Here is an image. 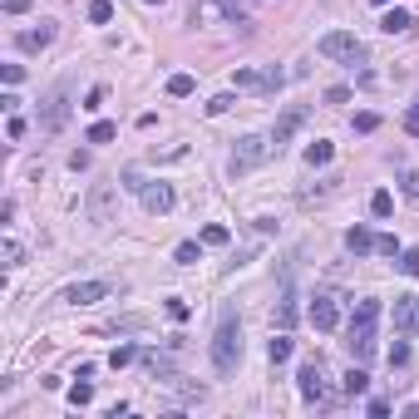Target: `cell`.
<instances>
[{
  "instance_id": "obj_1",
  "label": "cell",
  "mask_w": 419,
  "mask_h": 419,
  "mask_svg": "<svg viewBox=\"0 0 419 419\" xmlns=\"http://www.w3.org/2000/svg\"><path fill=\"white\" fill-rule=\"evenodd\" d=\"M237 365H242V320L227 306L217 315V330H212V370L217 375H237Z\"/></svg>"
},
{
  "instance_id": "obj_2",
  "label": "cell",
  "mask_w": 419,
  "mask_h": 419,
  "mask_svg": "<svg viewBox=\"0 0 419 419\" xmlns=\"http://www.w3.org/2000/svg\"><path fill=\"white\" fill-rule=\"evenodd\" d=\"M375 320H380V301H355V315H350V355L355 360H370L375 350Z\"/></svg>"
},
{
  "instance_id": "obj_3",
  "label": "cell",
  "mask_w": 419,
  "mask_h": 419,
  "mask_svg": "<svg viewBox=\"0 0 419 419\" xmlns=\"http://www.w3.org/2000/svg\"><path fill=\"white\" fill-rule=\"evenodd\" d=\"M276 153V143L272 138H262V133H247V138H237V148H232V178H242V173H252V168H262L267 158Z\"/></svg>"
},
{
  "instance_id": "obj_4",
  "label": "cell",
  "mask_w": 419,
  "mask_h": 419,
  "mask_svg": "<svg viewBox=\"0 0 419 419\" xmlns=\"http://www.w3.org/2000/svg\"><path fill=\"white\" fill-rule=\"evenodd\" d=\"M320 60H335V65H365V45L350 35V30H330V35H320Z\"/></svg>"
},
{
  "instance_id": "obj_5",
  "label": "cell",
  "mask_w": 419,
  "mask_h": 419,
  "mask_svg": "<svg viewBox=\"0 0 419 419\" xmlns=\"http://www.w3.org/2000/svg\"><path fill=\"white\" fill-rule=\"evenodd\" d=\"M69 94H74L69 79H60V84L45 94V104H40V133H60V128H65V118H69Z\"/></svg>"
},
{
  "instance_id": "obj_6",
  "label": "cell",
  "mask_w": 419,
  "mask_h": 419,
  "mask_svg": "<svg viewBox=\"0 0 419 419\" xmlns=\"http://www.w3.org/2000/svg\"><path fill=\"white\" fill-rule=\"evenodd\" d=\"M113 208H118V188L113 183H94L89 188V203H84V212H89V222H113Z\"/></svg>"
},
{
  "instance_id": "obj_7",
  "label": "cell",
  "mask_w": 419,
  "mask_h": 419,
  "mask_svg": "<svg viewBox=\"0 0 419 419\" xmlns=\"http://www.w3.org/2000/svg\"><path fill=\"white\" fill-rule=\"evenodd\" d=\"M108 291H113V281H74V286L60 291V301L65 306H94V301H104Z\"/></svg>"
},
{
  "instance_id": "obj_8",
  "label": "cell",
  "mask_w": 419,
  "mask_h": 419,
  "mask_svg": "<svg viewBox=\"0 0 419 419\" xmlns=\"http://www.w3.org/2000/svg\"><path fill=\"white\" fill-rule=\"evenodd\" d=\"M296 390H301L306 405H315V400L325 395V365H320V360H306V365L296 370Z\"/></svg>"
},
{
  "instance_id": "obj_9",
  "label": "cell",
  "mask_w": 419,
  "mask_h": 419,
  "mask_svg": "<svg viewBox=\"0 0 419 419\" xmlns=\"http://www.w3.org/2000/svg\"><path fill=\"white\" fill-rule=\"evenodd\" d=\"M395 330L400 335H419V296L415 291L395 296Z\"/></svg>"
},
{
  "instance_id": "obj_10",
  "label": "cell",
  "mask_w": 419,
  "mask_h": 419,
  "mask_svg": "<svg viewBox=\"0 0 419 419\" xmlns=\"http://www.w3.org/2000/svg\"><path fill=\"white\" fill-rule=\"evenodd\" d=\"M301 123H306V108L291 104L286 113H281V118H276V128H272V143H276V148H281V143H291V138L301 133Z\"/></svg>"
},
{
  "instance_id": "obj_11",
  "label": "cell",
  "mask_w": 419,
  "mask_h": 419,
  "mask_svg": "<svg viewBox=\"0 0 419 419\" xmlns=\"http://www.w3.org/2000/svg\"><path fill=\"white\" fill-rule=\"evenodd\" d=\"M311 325H315V330H335V325H340L335 296H315V301H311Z\"/></svg>"
},
{
  "instance_id": "obj_12",
  "label": "cell",
  "mask_w": 419,
  "mask_h": 419,
  "mask_svg": "<svg viewBox=\"0 0 419 419\" xmlns=\"http://www.w3.org/2000/svg\"><path fill=\"white\" fill-rule=\"evenodd\" d=\"M138 198H143V208L148 212H168L173 208V188H168V183H143Z\"/></svg>"
},
{
  "instance_id": "obj_13",
  "label": "cell",
  "mask_w": 419,
  "mask_h": 419,
  "mask_svg": "<svg viewBox=\"0 0 419 419\" xmlns=\"http://www.w3.org/2000/svg\"><path fill=\"white\" fill-rule=\"evenodd\" d=\"M380 30H385V35H410V30H415V15H410V10H385Z\"/></svg>"
},
{
  "instance_id": "obj_14",
  "label": "cell",
  "mask_w": 419,
  "mask_h": 419,
  "mask_svg": "<svg viewBox=\"0 0 419 419\" xmlns=\"http://www.w3.org/2000/svg\"><path fill=\"white\" fill-rule=\"evenodd\" d=\"M55 40V25L50 20H40V30H20V50H45Z\"/></svg>"
},
{
  "instance_id": "obj_15",
  "label": "cell",
  "mask_w": 419,
  "mask_h": 419,
  "mask_svg": "<svg viewBox=\"0 0 419 419\" xmlns=\"http://www.w3.org/2000/svg\"><path fill=\"white\" fill-rule=\"evenodd\" d=\"M345 247H350L355 257H365V252H375V237H370L365 227H350V232H345Z\"/></svg>"
},
{
  "instance_id": "obj_16",
  "label": "cell",
  "mask_w": 419,
  "mask_h": 419,
  "mask_svg": "<svg viewBox=\"0 0 419 419\" xmlns=\"http://www.w3.org/2000/svg\"><path fill=\"white\" fill-rule=\"evenodd\" d=\"M267 360H272V365H286V360H291V335H286V330H281V335H272Z\"/></svg>"
},
{
  "instance_id": "obj_17",
  "label": "cell",
  "mask_w": 419,
  "mask_h": 419,
  "mask_svg": "<svg viewBox=\"0 0 419 419\" xmlns=\"http://www.w3.org/2000/svg\"><path fill=\"white\" fill-rule=\"evenodd\" d=\"M330 158H335V148H330L325 138H315V143H306V163H311V168H325Z\"/></svg>"
},
{
  "instance_id": "obj_18",
  "label": "cell",
  "mask_w": 419,
  "mask_h": 419,
  "mask_svg": "<svg viewBox=\"0 0 419 419\" xmlns=\"http://www.w3.org/2000/svg\"><path fill=\"white\" fill-rule=\"evenodd\" d=\"M232 84H237V89L262 94V89H267V74H257V69H237V74H232Z\"/></svg>"
},
{
  "instance_id": "obj_19",
  "label": "cell",
  "mask_w": 419,
  "mask_h": 419,
  "mask_svg": "<svg viewBox=\"0 0 419 419\" xmlns=\"http://www.w3.org/2000/svg\"><path fill=\"white\" fill-rule=\"evenodd\" d=\"M193 89H198V79H193V74H168V94H173V99H188Z\"/></svg>"
},
{
  "instance_id": "obj_20",
  "label": "cell",
  "mask_w": 419,
  "mask_h": 419,
  "mask_svg": "<svg viewBox=\"0 0 419 419\" xmlns=\"http://www.w3.org/2000/svg\"><path fill=\"white\" fill-rule=\"evenodd\" d=\"M173 262H178V267H193V262H203V242H178Z\"/></svg>"
},
{
  "instance_id": "obj_21",
  "label": "cell",
  "mask_w": 419,
  "mask_h": 419,
  "mask_svg": "<svg viewBox=\"0 0 419 419\" xmlns=\"http://www.w3.org/2000/svg\"><path fill=\"white\" fill-rule=\"evenodd\" d=\"M113 138H118V123H108V118L89 123V143H113Z\"/></svg>"
},
{
  "instance_id": "obj_22",
  "label": "cell",
  "mask_w": 419,
  "mask_h": 419,
  "mask_svg": "<svg viewBox=\"0 0 419 419\" xmlns=\"http://www.w3.org/2000/svg\"><path fill=\"white\" fill-rule=\"evenodd\" d=\"M94 400V385H89V375H79V385H69V405L79 410V405H89Z\"/></svg>"
},
{
  "instance_id": "obj_23",
  "label": "cell",
  "mask_w": 419,
  "mask_h": 419,
  "mask_svg": "<svg viewBox=\"0 0 419 419\" xmlns=\"http://www.w3.org/2000/svg\"><path fill=\"white\" fill-rule=\"evenodd\" d=\"M0 257H5V267H20V262H25V247H20L15 237H5V242H0Z\"/></svg>"
},
{
  "instance_id": "obj_24",
  "label": "cell",
  "mask_w": 419,
  "mask_h": 419,
  "mask_svg": "<svg viewBox=\"0 0 419 419\" xmlns=\"http://www.w3.org/2000/svg\"><path fill=\"white\" fill-rule=\"evenodd\" d=\"M133 360H138V345H113V355H108L113 370H123V365H133Z\"/></svg>"
},
{
  "instance_id": "obj_25",
  "label": "cell",
  "mask_w": 419,
  "mask_h": 419,
  "mask_svg": "<svg viewBox=\"0 0 419 419\" xmlns=\"http://www.w3.org/2000/svg\"><path fill=\"white\" fill-rule=\"evenodd\" d=\"M227 242H232V232H227V227H217V222L203 227V247H227Z\"/></svg>"
},
{
  "instance_id": "obj_26",
  "label": "cell",
  "mask_w": 419,
  "mask_h": 419,
  "mask_svg": "<svg viewBox=\"0 0 419 419\" xmlns=\"http://www.w3.org/2000/svg\"><path fill=\"white\" fill-rule=\"evenodd\" d=\"M89 20H94V25H108V20H113V0H89Z\"/></svg>"
},
{
  "instance_id": "obj_27",
  "label": "cell",
  "mask_w": 419,
  "mask_h": 419,
  "mask_svg": "<svg viewBox=\"0 0 419 419\" xmlns=\"http://www.w3.org/2000/svg\"><path fill=\"white\" fill-rule=\"evenodd\" d=\"M395 267H400V272H405V276H419V247H405V252H400V262H395Z\"/></svg>"
},
{
  "instance_id": "obj_28",
  "label": "cell",
  "mask_w": 419,
  "mask_h": 419,
  "mask_svg": "<svg viewBox=\"0 0 419 419\" xmlns=\"http://www.w3.org/2000/svg\"><path fill=\"white\" fill-rule=\"evenodd\" d=\"M365 390H370V375L365 370H350L345 375V395H365Z\"/></svg>"
},
{
  "instance_id": "obj_29",
  "label": "cell",
  "mask_w": 419,
  "mask_h": 419,
  "mask_svg": "<svg viewBox=\"0 0 419 419\" xmlns=\"http://www.w3.org/2000/svg\"><path fill=\"white\" fill-rule=\"evenodd\" d=\"M143 325H148V315H123V320H113V325H104V330L123 335V330H143Z\"/></svg>"
},
{
  "instance_id": "obj_30",
  "label": "cell",
  "mask_w": 419,
  "mask_h": 419,
  "mask_svg": "<svg viewBox=\"0 0 419 419\" xmlns=\"http://www.w3.org/2000/svg\"><path fill=\"white\" fill-rule=\"evenodd\" d=\"M276 325H281V330H291V325H296V301H291V296L276 306Z\"/></svg>"
},
{
  "instance_id": "obj_31",
  "label": "cell",
  "mask_w": 419,
  "mask_h": 419,
  "mask_svg": "<svg viewBox=\"0 0 419 419\" xmlns=\"http://www.w3.org/2000/svg\"><path fill=\"white\" fill-rule=\"evenodd\" d=\"M370 212H375V217H390V212H395V198H390V193L380 188V193L370 198Z\"/></svg>"
},
{
  "instance_id": "obj_32",
  "label": "cell",
  "mask_w": 419,
  "mask_h": 419,
  "mask_svg": "<svg viewBox=\"0 0 419 419\" xmlns=\"http://www.w3.org/2000/svg\"><path fill=\"white\" fill-rule=\"evenodd\" d=\"M143 360H148V370H153V375H163V380L173 375V360H168V355H158V350H153V355H143Z\"/></svg>"
},
{
  "instance_id": "obj_33",
  "label": "cell",
  "mask_w": 419,
  "mask_h": 419,
  "mask_svg": "<svg viewBox=\"0 0 419 419\" xmlns=\"http://www.w3.org/2000/svg\"><path fill=\"white\" fill-rule=\"evenodd\" d=\"M375 128H380V113H370V108L355 113V133H375Z\"/></svg>"
},
{
  "instance_id": "obj_34",
  "label": "cell",
  "mask_w": 419,
  "mask_h": 419,
  "mask_svg": "<svg viewBox=\"0 0 419 419\" xmlns=\"http://www.w3.org/2000/svg\"><path fill=\"white\" fill-rule=\"evenodd\" d=\"M232 104H237L232 94H212V99H208V113H212V118H217V113H227V108H232Z\"/></svg>"
},
{
  "instance_id": "obj_35",
  "label": "cell",
  "mask_w": 419,
  "mask_h": 419,
  "mask_svg": "<svg viewBox=\"0 0 419 419\" xmlns=\"http://www.w3.org/2000/svg\"><path fill=\"white\" fill-rule=\"evenodd\" d=\"M375 252H385V257H400V242H395V237H375Z\"/></svg>"
},
{
  "instance_id": "obj_36",
  "label": "cell",
  "mask_w": 419,
  "mask_h": 419,
  "mask_svg": "<svg viewBox=\"0 0 419 419\" xmlns=\"http://www.w3.org/2000/svg\"><path fill=\"white\" fill-rule=\"evenodd\" d=\"M405 360H410V345L395 340V345H390V365H405Z\"/></svg>"
},
{
  "instance_id": "obj_37",
  "label": "cell",
  "mask_w": 419,
  "mask_h": 419,
  "mask_svg": "<svg viewBox=\"0 0 419 419\" xmlns=\"http://www.w3.org/2000/svg\"><path fill=\"white\" fill-rule=\"evenodd\" d=\"M217 5H222V15H227L232 25H242V5H237V0H217Z\"/></svg>"
},
{
  "instance_id": "obj_38",
  "label": "cell",
  "mask_w": 419,
  "mask_h": 419,
  "mask_svg": "<svg viewBox=\"0 0 419 419\" xmlns=\"http://www.w3.org/2000/svg\"><path fill=\"white\" fill-rule=\"evenodd\" d=\"M163 311L173 315V320H188V301H178V296H173V301H168V306H163Z\"/></svg>"
},
{
  "instance_id": "obj_39",
  "label": "cell",
  "mask_w": 419,
  "mask_h": 419,
  "mask_svg": "<svg viewBox=\"0 0 419 419\" xmlns=\"http://www.w3.org/2000/svg\"><path fill=\"white\" fill-rule=\"evenodd\" d=\"M400 183H405V198H415V203H419V173H405Z\"/></svg>"
},
{
  "instance_id": "obj_40",
  "label": "cell",
  "mask_w": 419,
  "mask_h": 419,
  "mask_svg": "<svg viewBox=\"0 0 419 419\" xmlns=\"http://www.w3.org/2000/svg\"><path fill=\"white\" fill-rule=\"evenodd\" d=\"M345 99H350V89H345V84H335V89H325V104H345Z\"/></svg>"
},
{
  "instance_id": "obj_41",
  "label": "cell",
  "mask_w": 419,
  "mask_h": 419,
  "mask_svg": "<svg viewBox=\"0 0 419 419\" xmlns=\"http://www.w3.org/2000/svg\"><path fill=\"white\" fill-rule=\"evenodd\" d=\"M5 133H10V138H25V118H20V113H10V123H5Z\"/></svg>"
},
{
  "instance_id": "obj_42",
  "label": "cell",
  "mask_w": 419,
  "mask_h": 419,
  "mask_svg": "<svg viewBox=\"0 0 419 419\" xmlns=\"http://www.w3.org/2000/svg\"><path fill=\"white\" fill-rule=\"evenodd\" d=\"M30 5H35V0H5V15H25Z\"/></svg>"
},
{
  "instance_id": "obj_43",
  "label": "cell",
  "mask_w": 419,
  "mask_h": 419,
  "mask_svg": "<svg viewBox=\"0 0 419 419\" xmlns=\"http://www.w3.org/2000/svg\"><path fill=\"white\" fill-rule=\"evenodd\" d=\"M405 133H415V138H419V108H410V113H405Z\"/></svg>"
},
{
  "instance_id": "obj_44",
  "label": "cell",
  "mask_w": 419,
  "mask_h": 419,
  "mask_svg": "<svg viewBox=\"0 0 419 419\" xmlns=\"http://www.w3.org/2000/svg\"><path fill=\"white\" fill-rule=\"evenodd\" d=\"M143 5H163V0H143Z\"/></svg>"
},
{
  "instance_id": "obj_45",
  "label": "cell",
  "mask_w": 419,
  "mask_h": 419,
  "mask_svg": "<svg viewBox=\"0 0 419 419\" xmlns=\"http://www.w3.org/2000/svg\"><path fill=\"white\" fill-rule=\"evenodd\" d=\"M375 5H390V0H375Z\"/></svg>"
}]
</instances>
